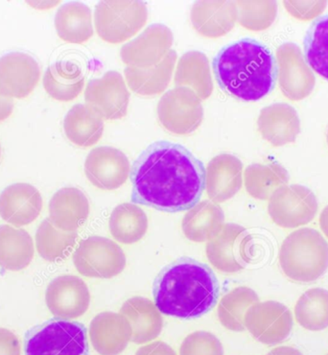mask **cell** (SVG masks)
<instances>
[{
  "label": "cell",
  "mask_w": 328,
  "mask_h": 355,
  "mask_svg": "<svg viewBox=\"0 0 328 355\" xmlns=\"http://www.w3.org/2000/svg\"><path fill=\"white\" fill-rule=\"evenodd\" d=\"M132 201L159 211H189L205 189L202 162L182 145L157 141L132 164Z\"/></svg>",
  "instance_id": "cell-1"
},
{
  "label": "cell",
  "mask_w": 328,
  "mask_h": 355,
  "mask_svg": "<svg viewBox=\"0 0 328 355\" xmlns=\"http://www.w3.org/2000/svg\"><path fill=\"white\" fill-rule=\"evenodd\" d=\"M220 284L207 264L181 257L167 265L153 285L155 306L160 313L176 318L196 319L216 306Z\"/></svg>",
  "instance_id": "cell-2"
},
{
  "label": "cell",
  "mask_w": 328,
  "mask_h": 355,
  "mask_svg": "<svg viewBox=\"0 0 328 355\" xmlns=\"http://www.w3.org/2000/svg\"><path fill=\"white\" fill-rule=\"evenodd\" d=\"M223 91L245 102L266 96L274 87V57L266 46L252 39L230 44L218 52L212 62Z\"/></svg>",
  "instance_id": "cell-3"
},
{
  "label": "cell",
  "mask_w": 328,
  "mask_h": 355,
  "mask_svg": "<svg viewBox=\"0 0 328 355\" xmlns=\"http://www.w3.org/2000/svg\"><path fill=\"white\" fill-rule=\"evenodd\" d=\"M283 274L297 282H313L328 269V243L317 230L302 227L291 232L279 250Z\"/></svg>",
  "instance_id": "cell-4"
},
{
  "label": "cell",
  "mask_w": 328,
  "mask_h": 355,
  "mask_svg": "<svg viewBox=\"0 0 328 355\" xmlns=\"http://www.w3.org/2000/svg\"><path fill=\"white\" fill-rule=\"evenodd\" d=\"M25 355H89L87 329L78 322L50 320L26 332Z\"/></svg>",
  "instance_id": "cell-5"
},
{
  "label": "cell",
  "mask_w": 328,
  "mask_h": 355,
  "mask_svg": "<svg viewBox=\"0 0 328 355\" xmlns=\"http://www.w3.org/2000/svg\"><path fill=\"white\" fill-rule=\"evenodd\" d=\"M148 19L142 1H101L95 7L97 34L109 44H121L144 28Z\"/></svg>",
  "instance_id": "cell-6"
},
{
  "label": "cell",
  "mask_w": 328,
  "mask_h": 355,
  "mask_svg": "<svg viewBox=\"0 0 328 355\" xmlns=\"http://www.w3.org/2000/svg\"><path fill=\"white\" fill-rule=\"evenodd\" d=\"M74 263L82 276L94 279H112L121 274L127 259L123 250L112 240L91 236L82 240L75 250Z\"/></svg>",
  "instance_id": "cell-7"
},
{
  "label": "cell",
  "mask_w": 328,
  "mask_h": 355,
  "mask_svg": "<svg viewBox=\"0 0 328 355\" xmlns=\"http://www.w3.org/2000/svg\"><path fill=\"white\" fill-rule=\"evenodd\" d=\"M210 264L219 271L234 274L242 271L254 257V239L240 225L225 224L218 236L205 247Z\"/></svg>",
  "instance_id": "cell-8"
},
{
  "label": "cell",
  "mask_w": 328,
  "mask_h": 355,
  "mask_svg": "<svg viewBox=\"0 0 328 355\" xmlns=\"http://www.w3.org/2000/svg\"><path fill=\"white\" fill-rule=\"evenodd\" d=\"M157 117L167 131L187 136L199 128L204 119L201 98L187 87L165 92L157 105Z\"/></svg>",
  "instance_id": "cell-9"
},
{
  "label": "cell",
  "mask_w": 328,
  "mask_h": 355,
  "mask_svg": "<svg viewBox=\"0 0 328 355\" xmlns=\"http://www.w3.org/2000/svg\"><path fill=\"white\" fill-rule=\"evenodd\" d=\"M316 196L300 184L283 186L270 197L268 212L273 222L284 229H295L309 224L318 211Z\"/></svg>",
  "instance_id": "cell-10"
},
{
  "label": "cell",
  "mask_w": 328,
  "mask_h": 355,
  "mask_svg": "<svg viewBox=\"0 0 328 355\" xmlns=\"http://www.w3.org/2000/svg\"><path fill=\"white\" fill-rule=\"evenodd\" d=\"M244 324L260 343L274 346L290 336L294 320L290 309L282 302L267 301L257 302L248 309Z\"/></svg>",
  "instance_id": "cell-11"
},
{
  "label": "cell",
  "mask_w": 328,
  "mask_h": 355,
  "mask_svg": "<svg viewBox=\"0 0 328 355\" xmlns=\"http://www.w3.org/2000/svg\"><path fill=\"white\" fill-rule=\"evenodd\" d=\"M277 62L279 87L285 97L300 101L311 94L316 79L297 44L285 42L279 46Z\"/></svg>",
  "instance_id": "cell-12"
},
{
  "label": "cell",
  "mask_w": 328,
  "mask_h": 355,
  "mask_svg": "<svg viewBox=\"0 0 328 355\" xmlns=\"http://www.w3.org/2000/svg\"><path fill=\"white\" fill-rule=\"evenodd\" d=\"M85 100L103 120L121 119L128 112L130 92L119 72L107 71L87 83Z\"/></svg>",
  "instance_id": "cell-13"
},
{
  "label": "cell",
  "mask_w": 328,
  "mask_h": 355,
  "mask_svg": "<svg viewBox=\"0 0 328 355\" xmlns=\"http://www.w3.org/2000/svg\"><path fill=\"white\" fill-rule=\"evenodd\" d=\"M41 67L25 52H10L0 58V95L22 99L33 92L41 78Z\"/></svg>",
  "instance_id": "cell-14"
},
{
  "label": "cell",
  "mask_w": 328,
  "mask_h": 355,
  "mask_svg": "<svg viewBox=\"0 0 328 355\" xmlns=\"http://www.w3.org/2000/svg\"><path fill=\"white\" fill-rule=\"evenodd\" d=\"M174 42L171 30L164 24H152L134 41L122 46L120 57L130 67L148 69L159 64Z\"/></svg>",
  "instance_id": "cell-15"
},
{
  "label": "cell",
  "mask_w": 328,
  "mask_h": 355,
  "mask_svg": "<svg viewBox=\"0 0 328 355\" xmlns=\"http://www.w3.org/2000/svg\"><path fill=\"white\" fill-rule=\"evenodd\" d=\"M46 306L58 319L71 320L83 316L91 304V293L79 277L64 275L47 286Z\"/></svg>",
  "instance_id": "cell-16"
},
{
  "label": "cell",
  "mask_w": 328,
  "mask_h": 355,
  "mask_svg": "<svg viewBox=\"0 0 328 355\" xmlns=\"http://www.w3.org/2000/svg\"><path fill=\"white\" fill-rule=\"evenodd\" d=\"M131 169L126 155L110 146L92 149L85 162L87 180L102 190H114L123 186Z\"/></svg>",
  "instance_id": "cell-17"
},
{
  "label": "cell",
  "mask_w": 328,
  "mask_h": 355,
  "mask_svg": "<svg viewBox=\"0 0 328 355\" xmlns=\"http://www.w3.org/2000/svg\"><path fill=\"white\" fill-rule=\"evenodd\" d=\"M42 209L39 190L26 182L11 184L0 194V217L15 227L33 223Z\"/></svg>",
  "instance_id": "cell-18"
},
{
  "label": "cell",
  "mask_w": 328,
  "mask_h": 355,
  "mask_svg": "<svg viewBox=\"0 0 328 355\" xmlns=\"http://www.w3.org/2000/svg\"><path fill=\"white\" fill-rule=\"evenodd\" d=\"M243 164L237 157L221 154L214 157L205 169V189L212 202H226L241 189Z\"/></svg>",
  "instance_id": "cell-19"
},
{
  "label": "cell",
  "mask_w": 328,
  "mask_h": 355,
  "mask_svg": "<svg viewBox=\"0 0 328 355\" xmlns=\"http://www.w3.org/2000/svg\"><path fill=\"white\" fill-rule=\"evenodd\" d=\"M89 338L100 355H119L132 339V327L123 315L103 312L89 326Z\"/></svg>",
  "instance_id": "cell-20"
},
{
  "label": "cell",
  "mask_w": 328,
  "mask_h": 355,
  "mask_svg": "<svg viewBox=\"0 0 328 355\" xmlns=\"http://www.w3.org/2000/svg\"><path fill=\"white\" fill-rule=\"evenodd\" d=\"M190 21L202 36L212 39L225 36L238 21L236 2L198 1L193 4Z\"/></svg>",
  "instance_id": "cell-21"
},
{
  "label": "cell",
  "mask_w": 328,
  "mask_h": 355,
  "mask_svg": "<svg viewBox=\"0 0 328 355\" xmlns=\"http://www.w3.org/2000/svg\"><path fill=\"white\" fill-rule=\"evenodd\" d=\"M89 199L76 187L58 190L49 202V220L62 232H76L89 218Z\"/></svg>",
  "instance_id": "cell-22"
},
{
  "label": "cell",
  "mask_w": 328,
  "mask_h": 355,
  "mask_svg": "<svg viewBox=\"0 0 328 355\" xmlns=\"http://www.w3.org/2000/svg\"><path fill=\"white\" fill-rule=\"evenodd\" d=\"M257 127L265 141L279 147L297 139L300 132V120L294 107L285 103H275L262 109Z\"/></svg>",
  "instance_id": "cell-23"
},
{
  "label": "cell",
  "mask_w": 328,
  "mask_h": 355,
  "mask_svg": "<svg viewBox=\"0 0 328 355\" xmlns=\"http://www.w3.org/2000/svg\"><path fill=\"white\" fill-rule=\"evenodd\" d=\"M120 314L132 327L131 341L145 344L156 339L162 331L164 321L154 302L142 297L127 300L120 309Z\"/></svg>",
  "instance_id": "cell-24"
},
{
  "label": "cell",
  "mask_w": 328,
  "mask_h": 355,
  "mask_svg": "<svg viewBox=\"0 0 328 355\" xmlns=\"http://www.w3.org/2000/svg\"><path fill=\"white\" fill-rule=\"evenodd\" d=\"M176 62L177 53L172 49L156 66L148 69L127 67L124 73L128 86L141 96H155L162 94L171 82Z\"/></svg>",
  "instance_id": "cell-25"
},
{
  "label": "cell",
  "mask_w": 328,
  "mask_h": 355,
  "mask_svg": "<svg viewBox=\"0 0 328 355\" xmlns=\"http://www.w3.org/2000/svg\"><path fill=\"white\" fill-rule=\"evenodd\" d=\"M225 226V214L216 202L202 201L190 209L182 219V232L190 241L209 242Z\"/></svg>",
  "instance_id": "cell-26"
},
{
  "label": "cell",
  "mask_w": 328,
  "mask_h": 355,
  "mask_svg": "<svg viewBox=\"0 0 328 355\" xmlns=\"http://www.w3.org/2000/svg\"><path fill=\"white\" fill-rule=\"evenodd\" d=\"M85 86L82 67L72 61H59L46 69L44 87L52 98L61 102L72 101L79 96Z\"/></svg>",
  "instance_id": "cell-27"
},
{
  "label": "cell",
  "mask_w": 328,
  "mask_h": 355,
  "mask_svg": "<svg viewBox=\"0 0 328 355\" xmlns=\"http://www.w3.org/2000/svg\"><path fill=\"white\" fill-rule=\"evenodd\" d=\"M58 36L69 44H81L94 36L92 10L81 2L62 5L55 16Z\"/></svg>",
  "instance_id": "cell-28"
},
{
  "label": "cell",
  "mask_w": 328,
  "mask_h": 355,
  "mask_svg": "<svg viewBox=\"0 0 328 355\" xmlns=\"http://www.w3.org/2000/svg\"><path fill=\"white\" fill-rule=\"evenodd\" d=\"M104 129V120L87 105H75L64 119V131L67 139L83 148L96 144Z\"/></svg>",
  "instance_id": "cell-29"
},
{
  "label": "cell",
  "mask_w": 328,
  "mask_h": 355,
  "mask_svg": "<svg viewBox=\"0 0 328 355\" xmlns=\"http://www.w3.org/2000/svg\"><path fill=\"white\" fill-rule=\"evenodd\" d=\"M175 85L191 89L201 100L209 98L214 92V81L207 57L200 51L182 55L175 72Z\"/></svg>",
  "instance_id": "cell-30"
},
{
  "label": "cell",
  "mask_w": 328,
  "mask_h": 355,
  "mask_svg": "<svg viewBox=\"0 0 328 355\" xmlns=\"http://www.w3.org/2000/svg\"><path fill=\"white\" fill-rule=\"evenodd\" d=\"M34 257V242L22 229L0 226V267L7 271L19 272L29 266Z\"/></svg>",
  "instance_id": "cell-31"
},
{
  "label": "cell",
  "mask_w": 328,
  "mask_h": 355,
  "mask_svg": "<svg viewBox=\"0 0 328 355\" xmlns=\"http://www.w3.org/2000/svg\"><path fill=\"white\" fill-rule=\"evenodd\" d=\"M109 227L112 237L119 243L135 244L146 234L147 215L136 204L125 202L112 211L109 220Z\"/></svg>",
  "instance_id": "cell-32"
},
{
  "label": "cell",
  "mask_w": 328,
  "mask_h": 355,
  "mask_svg": "<svg viewBox=\"0 0 328 355\" xmlns=\"http://www.w3.org/2000/svg\"><path fill=\"white\" fill-rule=\"evenodd\" d=\"M289 179L287 170L279 164H250L244 173L248 193L259 200L270 199L275 190L287 186Z\"/></svg>",
  "instance_id": "cell-33"
},
{
  "label": "cell",
  "mask_w": 328,
  "mask_h": 355,
  "mask_svg": "<svg viewBox=\"0 0 328 355\" xmlns=\"http://www.w3.org/2000/svg\"><path fill=\"white\" fill-rule=\"evenodd\" d=\"M77 239L76 232H62L55 227L49 218L44 220L36 234L37 252L46 261H64L74 248Z\"/></svg>",
  "instance_id": "cell-34"
},
{
  "label": "cell",
  "mask_w": 328,
  "mask_h": 355,
  "mask_svg": "<svg viewBox=\"0 0 328 355\" xmlns=\"http://www.w3.org/2000/svg\"><path fill=\"white\" fill-rule=\"evenodd\" d=\"M295 317L300 327L310 331L328 327V290L316 287L300 296L295 306Z\"/></svg>",
  "instance_id": "cell-35"
},
{
  "label": "cell",
  "mask_w": 328,
  "mask_h": 355,
  "mask_svg": "<svg viewBox=\"0 0 328 355\" xmlns=\"http://www.w3.org/2000/svg\"><path fill=\"white\" fill-rule=\"evenodd\" d=\"M259 302V295L249 287H237L225 295L218 306V318L223 327L232 331H245V314Z\"/></svg>",
  "instance_id": "cell-36"
},
{
  "label": "cell",
  "mask_w": 328,
  "mask_h": 355,
  "mask_svg": "<svg viewBox=\"0 0 328 355\" xmlns=\"http://www.w3.org/2000/svg\"><path fill=\"white\" fill-rule=\"evenodd\" d=\"M304 50L309 67L328 81V15L318 19L308 29Z\"/></svg>",
  "instance_id": "cell-37"
},
{
  "label": "cell",
  "mask_w": 328,
  "mask_h": 355,
  "mask_svg": "<svg viewBox=\"0 0 328 355\" xmlns=\"http://www.w3.org/2000/svg\"><path fill=\"white\" fill-rule=\"evenodd\" d=\"M238 22L250 31H263L274 24L277 16L275 1H236Z\"/></svg>",
  "instance_id": "cell-38"
},
{
  "label": "cell",
  "mask_w": 328,
  "mask_h": 355,
  "mask_svg": "<svg viewBox=\"0 0 328 355\" xmlns=\"http://www.w3.org/2000/svg\"><path fill=\"white\" fill-rule=\"evenodd\" d=\"M180 355H224V347L214 334L196 331L184 340Z\"/></svg>",
  "instance_id": "cell-39"
},
{
  "label": "cell",
  "mask_w": 328,
  "mask_h": 355,
  "mask_svg": "<svg viewBox=\"0 0 328 355\" xmlns=\"http://www.w3.org/2000/svg\"><path fill=\"white\" fill-rule=\"evenodd\" d=\"M287 12L300 21H311L324 12L327 6V1H284Z\"/></svg>",
  "instance_id": "cell-40"
},
{
  "label": "cell",
  "mask_w": 328,
  "mask_h": 355,
  "mask_svg": "<svg viewBox=\"0 0 328 355\" xmlns=\"http://www.w3.org/2000/svg\"><path fill=\"white\" fill-rule=\"evenodd\" d=\"M21 343L17 335L0 327V355H21Z\"/></svg>",
  "instance_id": "cell-41"
},
{
  "label": "cell",
  "mask_w": 328,
  "mask_h": 355,
  "mask_svg": "<svg viewBox=\"0 0 328 355\" xmlns=\"http://www.w3.org/2000/svg\"><path fill=\"white\" fill-rule=\"evenodd\" d=\"M136 355H177L169 345L162 341L153 342L139 347Z\"/></svg>",
  "instance_id": "cell-42"
},
{
  "label": "cell",
  "mask_w": 328,
  "mask_h": 355,
  "mask_svg": "<svg viewBox=\"0 0 328 355\" xmlns=\"http://www.w3.org/2000/svg\"><path fill=\"white\" fill-rule=\"evenodd\" d=\"M14 106L12 99L0 95V122L11 116L12 111H14Z\"/></svg>",
  "instance_id": "cell-43"
},
{
  "label": "cell",
  "mask_w": 328,
  "mask_h": 355,
  "mask_svg": "<svg viewBox=\"0 0 328 355\" xmlns=\"http://www.w3.org/2000/svg\"><path fill=\"white\" fill-rule=\"evenodd\" d=\"M266 355H304L297 349L293 347H275L273 351Z\"/></svg>",
  "instance_id": "cell-44"
},
{
  "label": "cell",
  "mask_w": 328,
  "mask_h": 355,
  "mask_svg": "<svg viewBox=\"0 0 328 355\" xmlns=\"http://www.w3.org/2000/svg\"><path fill=\"white\" fill-rule=\"evenodd\" d=\"M320 227L328 239V206L325 207L320 216Z\"/></svg>",
  "instance_id": "cell-45"
},
{
  "label": "cell",
  "mask_w": 328,
  "mask_h": 355,
  "mask_svg": "<svg viewBox=\"0 0 328 355\" xmlns=\"http://www.w3.org/2000/svg\"><path fill=\"white\" fill-rule=\"evenodd\" d=\"M1 154H2V151H1V144H0V159H1Z\"/></svg>",
  "instance_id": "cell-46"
},
{
  "label": "cell",
  "mask_w": 328,
  "mask_h": 355,
  "mask_svg": "<svg viewBox=\"0 0 328 355\" xmlns=\"http://www.w3.org/2000/svg\"><path fill=\"white\" fill-rule=\"evenodd\" d=\"M327 144H328V132H327Z\"/></svg>",
  "instance_id": "cell-47"
},
{
  "label": "cell",
  "mask_w": 328,
  "mask_h": 355,
  "mask_svg": "<svg viewBox=\"0 0 328 355\" xmlns=\"http://www.w3.org/2000/svg\"><path fill=\"white\" fill-rule=\"evenodd\" d=\"M328 355V354H327Z\"/></svg>",
  "instance_id": "cell-48"
}]
</instances>
